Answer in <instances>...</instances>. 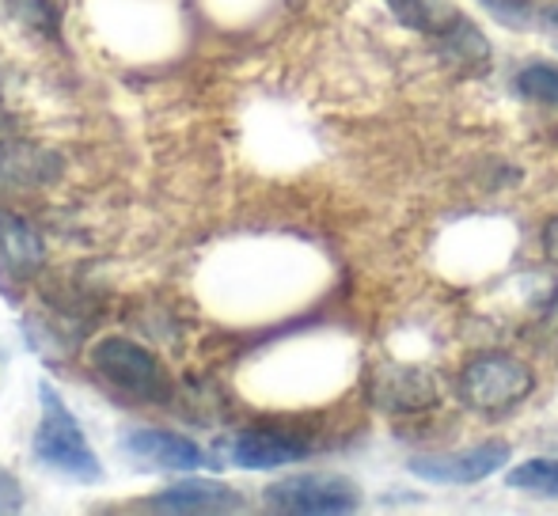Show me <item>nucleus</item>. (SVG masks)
<instances>
[{"label": "nucleus", "instance_id": "1", "mask_svg": "<svg viewBox=\"0 0 558 516\" xmlns=\"http://www.w3.org/2000/svg\"><path fill=\"white\" fill-rule=\"evenodd\" d=\"M38 406H43V418H38L35 441H31L38 464L76 482L104 479V464H99L88 433H84V426L76 421V414L69 410L61 391L50 380L38 384Z\"/></svg>", "mask_w": 558, "mask_h": 516}, {"label": "nucleus", "instance_id": "2", "mask_svg": "<svg viewBox=\"0 0 558 516\" xmlns=\"http://www.w3.org/2000/svg\"><path fill=\"white\" fill-rule=\"evenodd\" d=\"M536 391V372L513 354H478L456 377V395L475 414H506Z\"/></svg>", "mask_w": 558, "mask_h": 516}, {"label": "nucleus", "instance_id": "3", "mask_svg": "<svg viewBox=\"0 0 558 516\" xmlns=\"http://www.w3.org/2000/svg\"><path fill=\"white\" fill-rule=\"evenodd\" d=\"M263 502L270 513L338 516V513L361 509V487L350 475H338V471H301L270 482L263 490Z\"/></svg>", "mask_w": 558, "mask_h": 516}, {"label": "nucleus", "instance_id": "4", "mask_svg": "<svg viewBox=\"0 0 558 516\" xmlns=\"http://www.w3.org/2000/svg\"><path fill=\"white\" fill-rule=\"evenodd\" d=\"M92 369L104 380H111L114 388L130 391L148 403H168L171 398V380L163 372V365L148 354L145 346L130 339H104L92 346Z\"/></svg>", "mask_w": 558, "mask_h": 516}, {"label": "nucleus", "instance_id": "5", "mask_svg": "<svg viewBox=\"0 0 558 516\" xmlns=\"http://www.w3.org/2000/svg\"><path fill=\"white\" fill-rule=\"evenodd\" d=\"M509 459H513V449L506 441H483L475 449L422 452V456L407 459V471L434 487H475V482L498 475L501 467H509Z\"/></svg>", "mask_w": 558, "mask_h": 516}, {"label": "nucleus", "instance_id": "6", "mask_svg": "<svg viewBox=\"0 0 558 516\" xmlns=\"http://www.w3.org/2000/svg\"><path fill=\"white\" fill-rule=\"evenodd\" d=\"M368 395L388 414H418L441 403V384H437V372L422 365H380L368 380Z\"/></svg>", "mask_w": 558, "mask_h": 516}, {"label": "nucleus", "instance_id": "7", "mask_svg": "<svg viewBox=\"0 0 558 516\" xmlns=\"http://www.w3.org/2000/svg\"><path fill=\"white\" fill-rule=\"evenodd\" d=\"M122 452L148 471H198V467H206L202 444H194L183 433H171V429H130L122 437Z\"/></svg>", "mask_w": 558, "mask_h": 516}, {"label": "nucleus", "instance_id": "8", "mask_svg": "<svg viewBox=\"0 0 558 516\" xmlns=\"http://www.w3.org/2000/svg\"><path fill=\"white\" fill-rule=\"evenodd\" d=\"M141 509L148 513H194V516H217V513H243L247 502L235 487L217 479H183L160 494L145 497Z\"/></svg>", "mask_w": 558, "mask_h": 516}, {"label": "nucleus", "instance_id": "9", "mask_svg": "<svg viewBox=\"0 0 558 516\" xmlns=\"http://www.w3.org/2000/svg\"><path fill=\"white\" fill-rule=\"evenodd\" d=\"M312 456V444L278 429H247L232 441V464L243 471H274Z\"/></svg>", "mask_w": 558, "mask_h": 516}, {"label": "nucleus", "instance_id": "10", "mask_svg": "<svg viewBox=\"0 0 558 516\" xmlns=\"http://www.w3.org/2000/svg\"><path fill=\"white\" fill-rule=\"evenodd\" d=\"M43 262H46V247L38 239V232L23 217L0 209V273L15 281H27L43 270Z\"/></svg>", "mask_w": 558, "mask_h": 516}, {"label": "nucleus", "instance_id": "11", "mask_svg": "<svg viewBox=\"0 0 558 516\" xmlns=\"http://www.w3.org/2000/svg\"><path fill=\"white\" fill-rule=\"evenodd\" d=\"M506 482L513 490H524V494L536 497H558V456H536L524 459V464L509 467Z\"/></svg>", "mask_w": 558, "mask_h": 516}, {"label": "nucleus", "instance_id": "12", "mask_svg": "<svg viewBox=\"0 0 558 516\" xmlns=\"http://www.w3.org/2000/svg\"><path fill=\"white\" fill-rule=\"evenodd\" d=\"M517 91H521L529 103L539 107H555L558 111V65H547V61H532L517 73Z\"/></svg>", "mask_w": 558, "mask_h": 516}, {"label": "nucleus", "instance_id": "13", "mask_svg": "<svg viewBox=\"0 0 558 516\" xmlns=\"http://www.w3.org/2000/svg\"><path fill=\"white\" fill-rule=\"evenodd\" d=\"M483 4L490 8L494 20H501L506 27H517V30L544 27V23H539V8L529 4V0H483Z\"/></svg>", "mask_w": 558, "mask_h": 516}, {"label": "nucleus", "instance_id": "14", "mask_svg": "<svg viewBox=\"0 0 558 516\" xmlns=\"http://www.w3.org/2000/svg\"><path fill=\"white\" fill-rule=\"evenodd\" d=\"M20 509H23V482L8 467H0V513H20Z\"/></svg>", "mask_w": 558, "mask_h": 516}, {"label": "nucleus", "instance_id": "15", "mask_svg": "<svg viewBox=\"0 0 558 516\" xmlns=\"http://www.w3.org/2000/svg\"><path fill=\"white\" fill-rule=\"evenodd\" d=\"M544 255L551 258V262H558V217L544 224Z\"/></svg>", "mask_w": 558, "mask_h": 516}]
</instances>
